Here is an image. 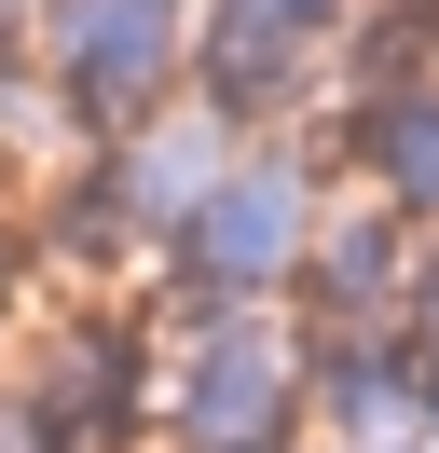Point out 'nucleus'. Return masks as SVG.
I'll list each match as a JSON object with an SVG mask.
<instances>
[]
</instances>
